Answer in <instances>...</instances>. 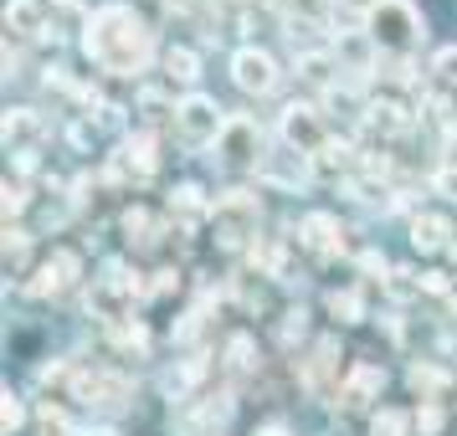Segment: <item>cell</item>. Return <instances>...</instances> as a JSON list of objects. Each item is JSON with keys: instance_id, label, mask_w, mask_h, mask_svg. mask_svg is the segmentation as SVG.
Segmentation results:
<instances>
[{"instance_id": "cell-29", "label": "cell", "mask_w": 457, "mask_h": 436, "mask_svg": "<svg viewBox=\"0 0 457 436\" xmlns=\"http://www.w3.org/2000/svg\"><path fill=\"white\" fill-rule=\"evenodd\" d=\"M16 210H26V190L5 180V216H16Z\"/></svg>"}, {"instance_id": "cell-33", "label": "cell", "mask_w": 457, "mask_h": 436, "mask_svg": "<svg viewBox=\"0 0 457 436\" xmlns=\"http://www.w3.org/2000/svg\"><path fill=\"white\" fill-rule=\"evenodd\" d=\"M257 436H288V426L283 421H268V426H257Z\"/></svg>"}, {"instance_id": "cell-16", "label": "cell", "mask_w": 457, "mask_h": 436, "mask_svg": "<svg viewBox=\"0 0 457 436\" xmlns=\"http://www.w3.org/2000/svg\"><path fill=\"white\" fill-rule=\"evenodd\" d=\"M329 313L339 318V324H360L365 318V303H360V292H329Z\"/></svg>"}, {"instance_id": "cell-11", "label": "cell", "mask_w": 457, "mask_h": 436, "mask_svg": "<svg viewBox=\"0 0 457 436\" xmlns=\"http://www.w3.org/2000/svg\"><path fill=\"white\" fill-rule=\"evenodd\" d=\"M339 236H345V231H339L334 216H309V221H303V242L319 247V251H339Z\"/></svg>"}, {"instance_id": "cell-23", "label": "cell", "mask_w": 457, "mask_h": 436, "mask_svg": "<svg viewBox=\"0 0 457 436\" xmlns=\"http://www.w3.org/2000/svg\"><path fill=\"white\" fill-rule=\"evenodd\" d=\"M416 426H421V436L442 432V406H436V400H427V406H421V411H416Z\"/></svg>"}, {"instance_id": "cell-21", "label": "cell", "mask_w": 457, "mask_h": 436, "mask_svg": "<svg viewBox=\"0 0 457 436\" xmlns=\"http://www.w3.org/2000/svg\"><path fill=\"white\" fill-rule=\"evenodd\" d=\"M386 288H391V298H411V292H421V283H416L406 267H395L391 277H386Z\"/></svg>"}, {"instance_id": "cell-27", "label": "cell", "mask_w": 457, "mask_h": 436, "mask_svg": "<svg viewBox=\"0 0 457 436\" xmlns=\"http://www.w3.org/2000/svg\"><path fill=\"white\" fill-rule=\"evenodd\" d=\"M436 72H442V78H447V83H457V46H447V52H436Z\"/></svg>"}, {"instance_id": "cell-15", "label": "cell", "mask_w": 457, "mask_h": 436, "mask_svg": "<svg viewBox=\"0 0 457 436\" xmlns=\"http://www.w3.org/2000/svg\"><path fill=\"white\" fill-rule=\"evenodd\" d=\"M283 5V16H288V26H319L324 21V0H278Z\"/></svg>"}, {"instance_id": "cell-31", "label": "cell", "mask_w": 457, "mask_h": 436, "mask_svg": "<svg viewBox=\"0 0 457 436\" xmlns=\"http://www.w3.org/2000/svg\"><path fill=\"white\" fill-rule=\"evenodd\" d=\"M436 190H442L447 201H457V169H442V175H436Z\"/></svg>"}, {"instance_id": "cell-9", "label": "cell", "mask_w": 457, "mask_h": 436, "mask_svg": "<svg viewBox=\"0 0 457 436\" xmlns=\"http://www.w3.org/2000/svg\"><path fill=\"white\" fill-rule=\"evenodd\" d=\"M5 31L11 37H42V5L37 0H11L5 5Z\"/></svg>"}, {"instance_id": "cell-36", "label": "cell", "mask_w": 457, "mask_h": 436, "mask_svg": "<svg viewBox=\"0 0 457 436\" xmlns=\"http://www.w3.org/2000/svg\"><path fill=\"white\" fill-rule=\"evenodd\" d=\"M93 436H113V432H93Z\"/></svg>"}, {"instance_id": "cell-20", "label": "cell", "mask_w": 457, "mask_h": 436, "mask_svg": "<svg viewBox=\"0 0 457 436\" xmlns=\"http://www.w3.org/2000/svg\"><path fill=\"white\" fill-rule=\"evenodd\" d=\"M329 72H334V62L319 57V52H303V57H298V78H303V83H329Z\"/></svg>"}, {"instance_id": "cell-17", "label": "cell", "mask_w": 457, "mask_h": 436, "mask_svg": "<svg viewBox=\"0 0 457 436\" xmlns=\"http://www.w3.org/2000/svg\"><path fill=\"white\" fill-rule=\"evenodd\" d=\"M124 154H129V165H134V175H149L154 169V139L149 134H134Z\"/></svg>"}, {"instance_id": "cell-4", "label": "cell", "mask_w": 457, "mask_h": 436, "mask_svg": "<svg viewBox=\"0 0 457 436\" xmlns=\"http://www.w3.org/2000/svg\"><path fill=\"white\" fill-rule=\"evenodd\" d=\"M216 154H221L227 169L262 165V134H257V124H252V119H227L221 139H216Z\"/></svg>"}, {"instance_id": "cell-26", "label": "cell", "mask_w": 457, "mask_h": 436, "mask_svg": "<svg viewBox=\"0 0 457 436\" xmlns=\"http://www.w3.org/2000/svg\"><path fill=\"white\" fill-rule=\"evenodd\" d=\"M124 231H129V242H134V236H139V242H149V236H145V231H149V216H145V210H129V216H124Z\"/></svg>"}, {"instance_id": "cell-12", "label": "cell", "mask_w": 457, "mask_h": 436, "mask_svg": "<svg viewBox=\"0 0 457 436\" xmlns=\"http://www.w3.org/2000/svg\"><path fill=\"white\" fill-rule=\"evenodd\" d=\"M11 139H16V144H31V139H42V119H37V113H31V108H16V113H5V144H11Z\"/></svg>"}, {"instance_id": "cell-28", "label": "cell", "mask_w": 457, "mask_h": 436, "mask_svg": "<svg viewBox=\"0 0 457 436\" xmlns=\"http://www.w3.org/2000/svg\"><path fill=\"white\" fill-rule=\"evenodd\" d=\"M303 329H309V313L298 308V313H288V324H283V339L293 344V339H303Z\"/></svg>"}, {"instance_id": "cell-2", "label": "cell", "mask_w": 457, "mask_h": 436, "mask_svg": "<svg viewBox=\"0 0 457 436\" xmlns=\"http://www.w3.org/2000/svg\"><path fill=\"white\" fill-rule=\"evenodd\" d=\"M375 46H386V52H411L427 31H421V16H416L411 0H380L370 11V31H365Z\"/></svg>"}, {"instance_id": "cell-1", "label": "cell", "mask_w": 457, "mask_h": 436, "mask_svg": "<svg viewBox=\"0 0 457 436\" xmlns=\"http://www.w3.org/2000/svg\"><path fill=\"white\" fill-rule=\"evenodd\" d=\"M149 26L129 11V5H98L93 16H87V31H83V52L93 62L113 72V78H134V72H145L149 62Z\"/></svg>"}, {"instance_id": "cell-3", "label": "cell", "mask_w": 457, "mask_h": 436, "mask_svg": "<svg viewBox=\"0 0 457 436\" xmlns=\"http://www.w3.org/2000/svg\"><path fill=\"white\" fill-rule=\"evenodd\" d=\"M221 128H227V119H221V108L211 103L206 93H190L186 103H175V134H180V144L186 149L216 144Z\"/></svg>"}, {"instance_id": "cell-24", "label": "cell", "mask_w": 457, "mask_h": 436, "mask_svg": "<svg viewBox=\"0 0 457 436\" xmlns=\"http://www.w3.org/2000/svg\"><path fill=\"white\" fill-rule=\"evenodd\" d=\"M26 421V411H21V400H16V395L5 391V411H0V426H5V436L16 432V426H21Z\"/></svg>"}, {"instance_id": "cell-25", "label": "cell", "mask_w": 457, "mask_h": 436, "mask_svg": "<svg viewBox=\"0 0 457 436\" xmlns=\"http://www.w3.org/2000/svg\"><path fill=\"white\" fill-rule=\"evenodd\" d=\"M42 426H46V436H67V415L57 406H42Z\"/></svg>"}, {"instance_id": "cell-14", "label": "cell", "mask_w": 457, "mask_h": 436, "mask_svg": "<svg viewBox=\"0 0 457 436\" xmlns=\"http://www.w3.org/2000/svg\"><path fill=\"white\" fill-rule=\"evenodd\" d=\"M165 72L170 78H175V83H195V78H201V62H195V52H186V46H170L165 52Z\"/></svg>"}, {"instance_id": "cell-19", "label": "cell", "mask_w": 457, "mask_h": 436, "mask_svg": "<svg viewBox=\"0 0 457 436\" xmlns=\"http://www.w3.org/2000/svg\"><path fill=\"white\" fill-rule=\"evenodd\" d=\"M411 385L421 391V400H436V391L447 385V374L432 370V365H411Z\"/></svg>"}, {"instance_id": "cell-10", "label": "cell", "mask_w": 457, "mask_h": 436, "mask_svg": "<svg viewBox=\"0 0 457 436\" xmlns=\"http://www.w3.org/2000/svg\"><path fill=\"white\" fill-rule=\"evenodd\" d=\"M411 242H416V251H442L447 247V221H442V216H416Z\"/></svg>"}, {"instance_id": "cell-18", "label": "cell", "mask_w": 457, "mask_h": 436, "mask_svg": "<svg viewBox=\"0 0 457 436\" xmlns=\"http://www.w3.org/2000/svg\"><path fill=\"white\" fill-rule=\"evenodd\" d=\"M406 426H411V415L406 411H375V421H370V436H406Z\"/></svg>"}, {"instance_id": "cell-7", "label": "cell", "mask_w": 457, "mask_h": 436, "mask_svg": "<svg viewBox=\"0 0 457 436\" xmlns=\"http://www.w3.org/2000/svg\"><path fill=\"white\" fill-rule=\"evenodd\" d=\"M231 78H237V87L242 93H272L278 87V67H272V57L268 52H257V46H242L237 57H231Z\"/></svg>"}, {"instance_id": "cell-6", "label": "cell", "mask_w": 457, "mask_h": 436, "mask_svg": "<svg viewBox=\"0 0 457 436\" xmlns=\"http://www.w3.org/2000/svg\"><path fill=\"white\" fill-rule=\"evenodd\" d=\"M283 139H288L293 154H319V149L329 144V139H324V124H319V113H313L309 103L283 108Z\"/></svg>"}, {"instance_id": "cell-30", "label": "cell", "mask_w": 457, "mask_h": 436, "mask_svg": "<svg viewBox=\"0 0 457 436\" xmlns=\"http://www.w3.org/2000/svg\"><path fill=\"white\" fill-rule=\"evenodd\" d=\"M421 288H427V292H447V288H453V277H447V272H427V277H421Z\"/></svg>"}, {"instance_id": "cell-5", "label": "cell", "mask_w": 457, "mask_h": 436, "mask_svg": "<svg viewBox=\"0 0 457 436\" xmlns=\"http://www.w3.org/2000/svg\"><path fill=\"white\" fill-rule=\"evenodd\" d=\"M211 221H216V236L227 247H242L247 236H257V201L252 195H227L211 206Z\"/></svg>"}, {"instance_id": "cell-8", "label": "cell", "mask_w": 457, "mask_h": 436, "mask_svg": "<svg viewBox=\"0 0 457 436\" xmlns=\"http://www.w3.org/2000/svg\"><path fill=\"white\" fill-rule=\"evenodd\" d=\"M386 385V370H375V365H360V370L350 374V385L339 391V406L345 411H360V406H370V395Z\"/></svg>"}, {"instance_id": "cell-35", "label": "cell", "mask_w": 457, "mask_h": 436, "mask_svg": "<svg viewBox=\"0 0 457 436\" xmlns=\"http://www.w3.org/2000/svg\"><path fill=\"white\" fill-rule=\"evenodd\" d=\"M453 169H457V139H453Z\"/></svg>"}, {"instance_id": "cell-34", "label": "cell", "mask_w": 457, "mask_h": 436, "mask_svg": "<svg viewBox=\"0 0 457 436\" xmlns=\"http://www.w3.org/2000/svg\"><path fill=\"white\" fill-rule=\"evenodd\" d=\"M339 5H350V11H375L380 0H339Z\"/></svg>"}, {"instance_id": "cell-37", "label": "cell", "mask_w": 457, "mask_h": 436, "mask_svg": "<svg viewBox=\"0 0 457 436\" xmlns=\"http://www.w3.org/2000/svg\"><path fill=\"white\" fill-rule=\"evenodd\" d=\"M453 257H457V242H453Z\"/></svg>"}, {"instance_id": "cell-32", "label": "cell", "mask_w": 457, "mask_h": 436, "mask_svg": "<svg viewBox=\"0 0 457 436\" xmlns=\"http://www.w3.org/2000/svg\"><path fill=\"white\" fill-rule=\"evenodd\" d=\"M360 267H365V272H386V262H380L375 251H365V257H360Z\"/></svg>"}, {"instance_id": "cell-13", "label": "cell", "mask_w": 457, "mask_h": 436, "mask_svg": "<svg viewBox=\"0 0 457 436\" xmlns=\"http://www.w3.org/2000/svg\"><path fill=\"white\" fill-rule=\"evenodd\" d=\"M334 339H324L319 350H313V359H309V370H303V385H309L313 395H324V380H329V370H334Z\"/></svg>"}, {"instance_id": "cell-22", "label": "cell", "mask_w": 457, "mask_h": 436, "mask_svg": "<svg viewBox=\"0 0 457 436\" xmlns=\"http://www.w3.org/2000/svg\"><path fill=\"white\" fill-rule=\"evenodd\" d=\"M370 124L391 134V128H401V108L395 103H370Z\"/></svg>"}]
</instances>
